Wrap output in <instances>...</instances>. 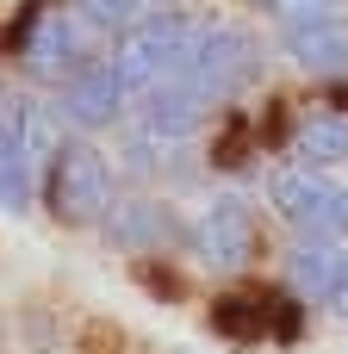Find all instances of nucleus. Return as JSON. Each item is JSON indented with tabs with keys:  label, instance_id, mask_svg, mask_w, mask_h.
I'll return each mask as SVG.
<instances>
[{
	"label": "nucleus",
	"instance_id": "obj_1",
	"mask_svg": "<svg viewBox=\"0 0 348 354\" xmlns=\"http://www.w3.org/2000/svg\"><path fill=\"white\" fill-rule=\"evenodd\" d=\"M199 31H205V12H149V19H137L118 37V50H112L125 87L149 93L162 81H181L187 62H193V50H199Z\"/></svg>",
	"mask_w": 348,
	"mask_h": 354
},
{
	"label": "nucleus",
	"instance_id": "obj_2",
	"mask_svg": "<svg viewBox=\"0 0 348 354\" xmlns=\"http://www.w3.org/2000/svg\"><path fill=\"white\" fill-rule=\"evenodd\" d=\"M19 56L37 81H75L87 62H100V25L81 6H37L19 31Z\"/></svg>",
	"mask_w": 348,
	"mask_h": 354
},
{
	"label": "nucleus",
	"instance_id": "obj_3",
	"mask_svg": "<svg viewBox=\"0 0 348 354\" xmlns=\"http://www.w3.org/2000/svg\"><path fill=\"white\" fill-rule=\"evenodd\" d=\"M118 174L100 149L75 143V149H56V162L44 168V205L56 224H106L118 212Z\"/></svg>",
	"mask_w": 348,
	"mask_h": 354
},
{
	"label": "nucleus",
	"instance_id": "obj_4",
	"mask_svg": "<svg viewBox=\"0 0 348 354\" xmlns=\"http://www.w3.org/2000/svg\"><path fill=\"white\" fill-rule=\"evenodd\" d=\"M255 75H262V44H255L243 25H230V19H205L199 50H193V62H187L181 81L218 106V100H237Z\"/></svg>",
	"mask_w": 348,
	"mask_h": 354
},
{
	"label": "nucleus",
	"instance_id": "obj_5",
	"mask_svg": "<svg viewBox=\"0 0 348 354\" xmlns=\"http://www.w3.org/2000/svg\"><path fill=\"white\" fill-rule=\"evenodd\" d=\"M274 212L299 230V236H348V180L318 174V168H280L268 180Z\"/></svg>",
	"mask_w": 348,
	"mask_h": 354
},
{
	"label": "nucleus",
	"instance_id": "obj_6",
	"mask_svg": "<svg viewBox=\"0 0 348 354\" xmlns=\"http://www.w3.org/2000/svg\"><path fill=\"white\" fill-rule=\"evenodd\" d=\"M193 249H199V261H205L212 274H237V268H249V261H255V249H262L255 205H249V199H237V193L212 199V205L199 212V224H193Z\"/></svg>",
	"mask_w": 348,
	"mask_h": 354
},
{
	"label": "nucleus",
	"instance_id": "obj_7",
	"mask_svg": "<svg viewBox=\"0 0 348 354\" xmlns=\"http://www.w3.org/2000/svg\"><path fill=\"white\" fill-rule=\"evenodd\" d=\"M125 100H131V87H125L118 62L100 56V62H87L75 81H62L56 118H68V124H81V131H100V124H112V118L125 112Z\"/></svg>",
	"mask_w": 348,
	"mask_h": 354
},
{
	"label": "nucleus",
	"instance_id": "obj_8",
	"mask_svg": "<svg viewBox=\"0 0 348 354\" xmlns=\"http://www.w3.org/2000/svg\"><path fill=\"white\" fill-rule=\"evenodd\" d=\"M37 174H44V162H37L31 143H25L19 100H0V212L25 218V212L37 205Z\"/></svg>",
	"mask_w": 348,
	"mask_h": 354
},
{
	"label": "nucleus",
	"instance_id": "obj_9",
	"mask_svg": "<svg viewBox=\"0 0 348 354\" xmlns=\"http://www.w3.org/2000/svg\"><path fill=\"white\" fill-rule=\"evenodd\" d=\"M280 44L286 56L305 68V75H348V19H299V25H280Z\"/></svg>",
	"mask_w": 348,
	"mask_h": 354
},
{
	"label": "nucleus",
	"instance_id": "obj_10",
	"mask_svg": "<svg viewBox=\"0 0 348 354\" xmlns=\"http://www.w3.org/2000/svg\"><path fill=\"white\" fill-rule=\"evenodd\" d=\"M205 118H212V100L193 93L187 81H162V87L143 93V131H149L156 143H187Z\"/></svg>",
	"mask_w": 348,
	"mask_h": 354
},
{
	"label": "nucleus",
	"instance_id": "obj_11",
	"mask_svg": "<svg viewBox=\"0 0 348 354\" xmlns=\"http://www.w3.org/2000/svg\"><path fill=\"white\" fill-rule=\"evenodd\" d=\"M112 236H118L125 249H174L187 230H181V218H174L162 199H131V205L112 212Z\"/></svg>",
	"mask_w": 348,
	"mask_h": 354
},
{
	"label": "nucleus",
	"instance_id": "obj_12",
	"mask_svg": "<svg viewBox=\"0 0 348 354\" xmlns=\"http://www.w3.org/2000/svg\"><path fill=\"white\" fill-rule=\"evenodd\" d=\"M342 255H348V243H336V236H299L293 255H286V280H293L305 299H330Z\"/></svg>",
	"mask_w": 348,
	"mask_h": 354
},
{
	"label": "nucleus",
	"instance_id": "obj_13",
	"mask_svg": "<svg viewBox=\"0 0 348 354\" xmlns=\"http://www.w3.org/2000/svg\"><path fill=\"white\" fill-rule=\"evenodd\" d=\"M342 162H348V118H336V112L305 118L299 137H293V168H318V174H330V168H342Z\"/></svg>",
	"mask_w": 348,
	"mask_h": 354
},
{
	"label": "nucleus",
	"instance_id": "obj_14",
	"mask_svg": "<svg viewBox=\"0 0 348 354\" xmlns=\"http://www.w3.org/2000/svg\"><path fill=\"white\" fill-rule=\"evenodd\" d=\"M212 324H218L224 336H237V342H249V336H262V330H274V299H224V305L212 311Z\"/></svg>",
	"mask_w": 348,
	"mask_h": 354
},
{
	"label": "nucleus",
	"instance_id": "obj_15",
	"mask_svg": "<svg viewBox=\"0 0 348 354\" xmlns=\"http://www.w3.org/2000/svg\"><path fill=\"white\" fill-rule=\"evenodd\" d=\"M324 305L348 317V255H342V268H336V286H330V299H324Z\"/></svg>",
	"mask_w": 348,
	"mask_h": 354
}]
</instances>
